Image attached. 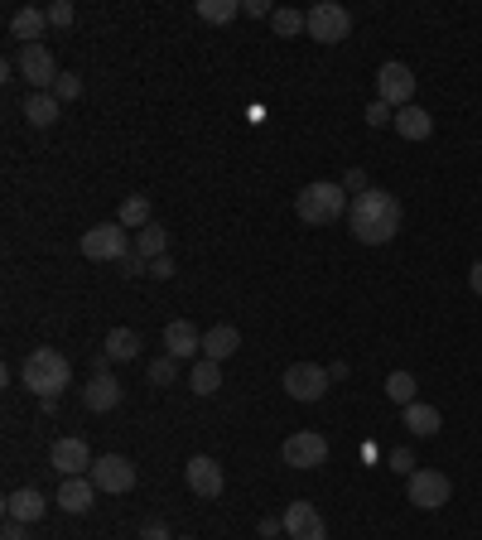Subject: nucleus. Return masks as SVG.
<instances>
[{
	"instance_id": "nucleus-21",
	"label": "nucleus",
	"mask_w": 482,
	"mask_h": 540,
	"mask_svg": "<svg viewBox=\"0 0 482 540\" xmlns=\"http://www.w3.org/2000/svg\"><path fill=\"white\" fill-rule=\"evenodd\" d=\"M58 111H63V102H58L54 92H29L25 97V121L34 131H49L58 121Z\"/></svg>"
},
{
	"instance_id": "nucleus-1",
	"label": "nucleus",
	"mask_w": 482,
	"mask_h": 540,
	"mask_svg": "<svg viewBox=\"0 0 482 540\" xmlns=\"http://www.w3.org/2000/svg\"><path fill=\"white\" fill-rule=\"evenodd\" d=\"M401 217H405L401 213V198L372 184L367 193H357V198L348 203V232L362 246H386V242H396Z\"/></svg>"
},
{
	"instance_id": "nucleus-2",
	"label": "nucleus",
	"mask_w": 482,
	"mask_h": 540,
	"mask_svg": "<svg viewBox=\"0 0 482 540\" xmlns=\"http://www.w3.org/2000/svg\"><path fill=\"white\" fill-rule=\"evenodd\" d=\"M68 377H73V367L58 348H34L25 357V367H20V381L39 401H58V391H68Z\"/></svg>"
},
{
	"instance_id": "nucleus-19",
	"label": "nucleus",
	"mask_w": 482,
	"mask_h": 540,
	"mask_svg": "<svg viewBox=\"0 0 482 540\" xmlns=\"http://www.w3.org/2000/svg\"><path fill=\"white\" fill-rule=\"evenodd\" d=\"M401 425L415 434V439H434V434L444 430V415H439L434 405L415 401V405H405V410H401Z\"/></svg>"
},
{
	"instance_id": "nucleus-35",
	"label": "nucleus",
	"mask_w": 482,
	"mask_h": 540,
	"mask_svg": "<svg viewBox=\"0 0 482 540\" xmlns=\"http://www.w3.org/2000/svg\"><path fill=\"white\" fill-rule=\"evenodd\" d=\"M241 15H251V20H270L275 5H270V0H241Z\"/></svg>"
},
{
	"instance_id": "nucleus-43",
	"label": "nucleus",
	"mask_w": 482,
	"mask_h": 540,
	"mask_svg": "<svg viewBox=\"0 0 482 540\" xmlns=\"http://www.w3.org/2000/svg\"><path fill=\"white\" fill-rule=\"evenodd\" d=\"M468 285H473V295H482V261L468 266Z\"/></svg>"
},
{
	"instance_id": "nucleus-11",
	"label": "nucleus",
	"mask_w": 482,
	"mask_h": 540,
	"mask_svg": "<svg viewBox=\"0 0 482 540\" xmlns=\"http://www.w3.org/2000/svg\"><path fill=\"white\" fill-rule=\"evenodd\" d=\"M184 483H188V492H193V497L213 502V497H222L227 478H222V463H213L208 454H193V459L184 463Z\"/></svg>"
},
{
	"instance_id": "nucleus-26",
	"label": "nucleus",
	"mask_w": 482,
	"mask_h": 540,
	"mask_svg": "<svg viewBox=\"0 0 482 540\" xmlns=\"http://www.w3.org/2000/svg\"><path fill=\"white\" fill-rule=\"evenodd\" d=\"M135 251H140L145 261H160V256H169V232H164L160 222L140 227V232H135Z\"/></svg>"
},
{
	"instance_id": "nucleus-36",
	"label": "nucleus",
	"mask_w": 482,
	"mask_h": 540,
	"mask_svg": "<svg viewBox=\"0 0 482 540\" xmlns=\"http://www.w3.org/2000/svg\"><path fill=\"white\" fill-rule=\"evenodd\" d=\"M121 275H150V261L140 251H131V256H121Z\"/></svg>"
},
{
	"instance_id": "nucleus-30",
	"label": "nucleus",
	"mask_w": 482,
	"mask_h": 540,
	"mask_svg": "<svg viewBox=\"0 0 482 540\" xmlns=\"http://www.w3.org/2000/svg\"><path fill=\"white\" fill-rule=\"evenodd\" d=\"M415 391H420V386H415L410 372H391V377H386V396L401 405V410H405V405H415Z\"/></svg>"
},
{
	"instance_id": "nucleus-14",
	"label": "nucleus",
	"mask_w": 482,
	"mask_h": 540,
	"mask_svg": "<svg viewBox=\"0 0 482 540\" xmlns=\"http://www.w3.org/2000/svg\"><path fill=\"white\" fill-rule=\"evenodd\" d=\"M285 536L290 540H328V526L314 502H290L285 507Z\"/></svg>"
},
{
	"instance_id": "nucleus-27",
	"label": "nucleus",
	"mask_w": 482,
	"mask_h": 540,
	"mask_svg": "<svg viewBox=\"0 0 482 540\" xmlns=\"http://www.w3.org/2000/svg\"><path fill=\"white\" fill-rule=\"evenodd\" d=\"M116 222H121L126 232H140V227H150V222H155V217H150V198H145V193H131V198L121 203Z\"/></svg>"
},
{
	"instance_id": "nucleus-34",
	"label": "nucleus",
	"mask_w": 482,
	"mask_h": 540,
	"mask_svg": "<svg viewBox=\"0 0 482 540\" xmlns=\"http://www.w3.org/2000/svg\"><path fill=\"white\" fill-rule=\"evenodd\" d=\"M73 20H78V10H73V0H54V5H49V25H54V29H68V25H73Z\"/></svg>"
},
{
	"instance_id": "nucleus-7",
	"label": "nucleus",
	"mask_w": 482,
	"mask_h": 540,
	"mask_svg": "<svg viewBox=\"0 0 482 540\" xmlns=\"http://www.w3.org/2000/svg\"><path fill=\"white\" fill-rule=\"evenodd\" d=\"M15 68H20V78L29 82V92H54V82L63 78V73H58V58L49 54V44H25L20 58H15Z\"/></svg>"
},
{
	"instance_id": "nucleus-28",
	"label": "nucleus",
	"mask_w": 482,
	"mask_h": 540,
	"mask_svg": "<svg viewBox=\"0 0 482 540\" xmlns=\"http://www.w3.org/2000/svg\"><path fill=\"white\" fill-rule=\"evenodd\" d=\"M270 29H275L280 39H295L299 29L309 34V10H290V5H275V15H270Z\"/></svg>"
},
{
	"instance_id": "nucleus-40",
	"label": "nucleus",
	"mask_w": 482,
	"mask_h": 540,
	"mask_svg": "<svg viewBox=\"0 0 482 540\" xmlns=\"http://www.w3.org/2000/svg\"><path fill=\"white\" fill-rule=\"evenodd\" d=\"M0 540H29V526H20V521H5Z\"/></svg>"
},
{
	"instance_id": "nucleus-13",
	"label": "nucleus",
	"mask_w": 482,
	"mask_h": 540,
	"mask_svg": "<svg viewBox=\"0 0 482 540\" xmlns=\"http://www.w3.org/2000/svg\"><path fill=\"white\" fill-rule=\"evenodd\" d=\"M92 487L97 492H131L135 487V463L131 459H121V454H102V459L92 463Z\"/></svg>"
},
{
	"instance_id": "nucleus-15",
	"label": "nucleus",
	"mask_w": 482,
	"mask_h": 540,
	"mask_svg": "<svg viewBox=\"0 0 482 540\" xmlns=\"http://www.w3.org/2000/svg\"><path fill=\"white\" fill-rule=\"evenodd\" d=\"M49 512V497L39 492V487H15L10 497H5V521H20V526H34L39 516Z\"/></svg>"
},
{
	"instance_id": "nucleus-5",
	"label": "nucleus",
	"mask_w": 482,
	"mask_h": 540,
	"mask_svg": "<svg viewBox=\"0 0 482 540\" xmlns=\"http://www.w3.org/2000/svg\"><path fill=\"white\" fill-rule=\"evenodd\" d=\"M328 367H319V362H295V367H285V377H280V386H285V396L290 401H304L314 405L328 396Z\"/></svg>"
},
{
	"instance_id": "nucleus-39",
	"label": "nucleus",
	"mask_w": 482,
	"mask_h": 540,
	"mask_svg": "<svg viewBox=\"0 0 482 540\" xmlns=\"http://www.w3.org/2000/svg\"><path fill=\"white\" fill-rule=\"evenodd\" d=\"M174 256H160V261H150V275H155V280H174Z\"/></svg>"
},
{
	"instance_id": "nucleus-44",
	"label": "nucleus",
	"mask_w": 482,
	"mask_h": 540,
	"mask_svg": "<svg viewBox=\"0 0 482 540\" xmlns=\"http://www.w3.org/2000/svg\"><path fill=\"white\" fill-rule=\"evenodd\" d=\"M174 540H193V536H174Z\"/></svg>"
},
{
	"instance_id": "nucleus-22",
	"label": "nucleus",
	"mask_w": 482,
	"mask_h": 540,
	"mask_svg": "<svg viewBox=\"0 0 482 540\" xmlns=\"http://www.w3.org/2000/svg\"><path fill=\"white\" fill-rule=\"evenodd\" d=\"M237 348H241V333L232 324H217L203 333V357H208V362H227Z\"/></svg>"
},
{
	"instance_id": "nucleus-31",
	"label": "nucleus",
	"mask_w": 482,
	"mask_h": 540,
	"mask_svg": "<svg viewBox=\"0 0 482 540\" xmlns=\"http://www.w3.org/2000/svg\"><path fill=\"white\" fill-rule=\"evenodd\" d=\"M145 377H150V386H174V381H179V362L164 352V357H155V362L145 367Z\"/></svg>"
},
{
	"instance_id": "nucleus-8",
	"label": "nucleus",
	"mask_w": 482,
	"mask_h": 540,
	"mask_svg": "<svg viewBox=\"0 0 482 540\" xmlns=\"http://www.w3.org/2000/svg\"><path fill=\"white\" fill-rule=\"evenodd\" d=\"M376 97H381L391 111H401V107L415 102V73L405 68L401 58H391V63L376 68Z\"/></svg>"
},
{
	"instance_id": "nucleus-17",
	"label": "nucleus",
	"mask_w": 482,
	"mask_h": 540,
	"mask_svg": "<svg viewBox=\"0 0 482 540\" xmlns=\"http://www.w3.org/2000/svg\"><path fill=\"white\" fill-rule=\"evenodd\" d=\"M92 502H97V487H92V478H63L54 492V507L68 516H82L92 512Z\"/></svg>"
},
{
	"instance_id": "nucleus-3",
	"label": "nucleus",
	"mask_w": 482,
	"mask_h": 540,
	"mask_svg": "<svg viewBox=\"0 0 482 540\" xmlns=\"http://www.w3.org/2000/svg\"><path fill=\"white\" fill-rule=\"evenodd\" d=\"M295 213L299 222H309V227H328V222H338V217H348V189L343 184H304L295 198Z\"/></svg>"
},
{
	"instance_id": "nucleus-9",
	"label": "nucleus",
	"mask_w": 482,
	"mask_h": 540,
	"mask_svg": "<svg viewBox=\"0 0 482 540\" xmlns=\"http://www.w3.org/2000/svg\"><path fill=\"white\" fill-rule=\"evenodd\" d=\"M348 34H352V15L338 0H319V5L309 10V39H319V44H343Z\"/></svg>"
},
{
	"instance_id": "nucleus-20",
	"label": "nucleus",
	"mask_w": 482,
	"mask_h": 540,
	"mask_svg": "<svg viewBox=\"0 0 482 540\" xmlns=\"http://www.w3.org/2000/svg\"><path fill=\"white\" fill-rule=\"evenodd\" d=\"M391 126H396L401 140H429V135H434V116H429L420 102H410V107L396 111V121H391Z\"/></svg>"
},
{
	"instance_id": "nucleus-33",
	"label": "nucleus",
	"mask_w": 482,
	"mask_h": 540,
	"mask_svg": "<svg viewBox=\"0 0 482 540\" xmlns=\"http://www.w3.org/2000/svg\"><path fill=\"white\" fill-rule=\"evenodd\" d=\"M391 121H396V111L386 107L381 97H372V102H367V126H372V131H381V126H391Z\"/></svg>"
},
{
	"instance_id": "nucleus-25",
	"label": "nucleus",
	"mask_w": 482,
	"mask_h": 540,
	"mask_svg": "<svg viewBox=\"0 0 482 540\" xmlns=\"http://www.w3.org/2000/svg\"><path fill=\"white\" fill-rule=\"evenodd\" d=\"M140 348H145V343H140V333H135V328H111L107 343H102V352H107L111 362H135Z\"/></svg>"
},
{
	"instance_id": "nucleus-6",
	"label": "nucleus",
	"mask_w": 482,
	"mask_h": 540,
	"mask_svg": "<svg viewBox=\"0 0 482 540\" xmlns=\"http://www.w3.org/2000/svg\"><path fill=\"white\" fill-rule=\"evenodd\" d=\"M405 497H410L420 512H439V507L454 497V483H449L439 468H415V473L405 478Z\"/></svg>"
},
{
	"instance_id": "nucleus-12",
	"label": "nucleus",
	"mask_w": 482,
	"mask_h": 540,
	"mask_svg": "<svg viewBox=\"0 0 482 540\" xmlns=\"http://www.w3.org/2000/svg\"><path fill=\"white\" fill-rule=\"evenodd\" d=\"M280 459L290 468H319V463H328V439L314 430H299L280 444Z\"/></svg>"
},
{
	"instance_id": "nucleus-29",
	"label": "nucleus",
	"mask_w": 482,
	"mask_h": 540,
	"mask_svg": "<svg viewBox=\"0 0 482 540\" xmlns=\"http://www.w3.org/2000/svg\"><path fill=\"white\" fill-rule=\"evenodd\" d=\"M241 15V0H198V20L208 25H232Z\"/></svg>"
},
{
	"instance_id": "nucleus-10",
	"label": "nucleus",
	"mask_w": 482,
	"mask_h": 540,
	"mask_svg": "<svg viewBox=\"0 0 482 540\" xmlns=\"http://www.w3.org/2000/svg\"><path fill=\"white\" fill-rule=\"evenodd\" d=\"M92 449H87V444H82V439H73V434H68V439H58L54 449H49V468H54L58 478H87V473H92Z\"/></svg>"
},
{
	"instance_id": "nucleus-23",
	"label": "nucleus",
	"mask_w": 482,
	"mask_h": 540,
	"mask_svg": "<svg viewBox=\"0 0 482 540\" xmlns=\"http://www.w3.org/2000/svg\"><path fill=\"white\" fill-rule=\"evenodd\" d=\"M44 29H49V10H34V5H25V10H15V15H10V34H15V39H25V44H39V39H44Z\"/></svg>"
},
{
	"instance_id": "nucleus-37",
	"label": "nucleus",
	"mask_w": 482,
	"mask_h": 540,
	"mask_svg": "<svg viewBox=\"0 0 482 540\" xmlns=\"http://www.w3.org/2000/svg\"><path fill=\"white\" fill-rule=\"evenodd\" d=\"M391 468H396V473H401V478H410V473H415V454H410V449H396V454H391Z\"/></svg>"
},
{
	"instance_id": "nucleus-38",
	"label": "nucleus",
	"mask_w": 482,
	"mask_h": 540,
	"mask_svg": "<svg viewBox=\"0 0 482 540\" xmlns=\"http://www.w3.org/2000/svg\"><path fill=\"white\" fill-rule=\"evenodd\" d=\"M343 189H348V193H367L372 184H367V174H362V169H348V174H343Z\"/></svg>"
},
{
	"instance_id": "nucleus-4",
	"label": "nucleus",
	"mask_w": 482,
	"mask_h": 540,
	"mask_svg": "<svg viewBox=\"0 0 482 540\" xmlns=\"http://www.w3.org/2000/svg\"><path fill=\"white\" fill-rule=\"evenodd\" d=\"M135 242L121 222H97L82 232V256L87 261H107V266H121V256H131Z\"/></svg>"
},
{
	"instance_id": "nucleus-32",
	"label": "nucleus",
	"mask_w": 482,
	"mask_h": 540,
	"mask_svg": "<svg viewBox=\"0 0 482 540\" xmlns=\"http://www.w3.org/2000/svg\"><path fill=\"white\" fill-rule=\"evenodd\" d=\"M54 97H58V102H78V97H82V78H78V73H63V78L54 82Z\"/></svg>"
},
{
	"instance_id": "nucleus-42",
	"label": "nucleus",
	"mask_w": 482,
	"mask_h": 540,
	"mask_svg": "<svg viewBox=\"0 0 482 540\" xmlns=\"http://www.w3.org/2000/svg\"><path fill=\"white\" fill-rule=\"evenodd\" d=\"M145 540H174V536H169L164 521H150V526H145Z\"/></svg>"
},
{
	"instance_id": "nucleus-41",
	"label": "nucleus",
	"mask_w": 482,
	"mask_h": 540,
	"mask_svg": "<svg viewBox=\"0 0 482 540\" xmlns=\"http://www.w3.org/2000/svg\"><path fill=\"white\" fill-rule=\"evenodd\" d=\"M285 531V516H261V536H280Z\"/></svg>"
},
{
	"instance_id": "nucleus-16",
	"label": "nucleus",
	"mask_w": 482,
	"mask_h": 540,
	"mask_svg": "<svg viewBox=\"0 0 482 540\" xmlns=\"http://www.w3.org/2000/svg\"><path fill=\"white\" fill-rule=\"evenodd\" d=\"M164 352H169L174 362H193V357L203 352V333L188 324V319H174V324H164Z\"/></svg>"
},
{
	"instance_id": "nucleus-18",
	"label": "nucleus",
	"mask_w": 482,
	"mask_h": 540,
	"mask_svg": "<svg viewBox=\"0 0 482 540\" xmlns=\"http://www.w3.org/2000/svg\"><path fill=\"white\" fill-rule=\"evenodd\" d=\"M82 405H87L92 415H107V410H116V405H121V381L111 377V372L92 377L87 386H82Z\"/></svg>"
},
{
	"instance_id": "nucleus-24",
	"label": "nucleus",
	"mask_w": 482,
	"mask_h": 540,
	"mask_svg": "<svg viewBox=\"0 0 482 540\" xmlns=\"http://www.w3.org/2000/svg\"><path fill=\"white\" fill-rule=\"evenodd\" d=\"M188 391H193V396H217V391H222V362L198 357V362L188 367Z\"/></svg>"
}]
</instances>
